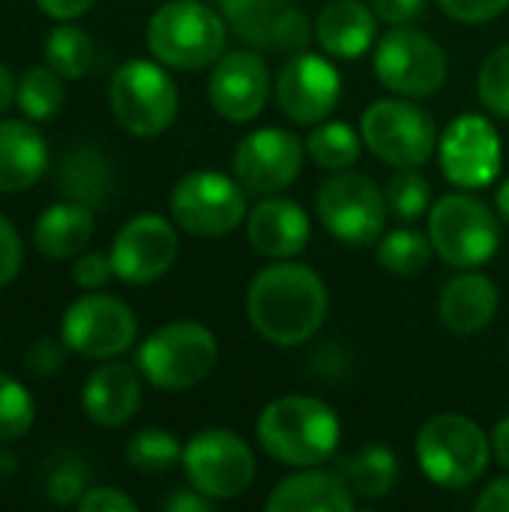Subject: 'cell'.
Returning a JSON list of instances; mask_svg holds the SVG:
<instances>
[{
	"mask_svg": "<svg viewBox=\"0 0 509 512\" xmlns=\"http://www.w3.org/2000/svg\"><path fill=\"white\" fill-rule=\"evenodd\" d=\"M372 6H375V15L381 21H387V24H408V21H414L423 12L426 0H372Z\"/></svg>",
	"mask_w": 509,
	"mask_h": 512,
	"instance_id": "cell-44",
	"label": "cell"
},
{
	"mask_svg": "<svg viewBox=\"0 0 509 512\" xmlns=\"http://www.w3.org/2000/svg\"><path fill=\"white\" fill-rule=\"evenodd\" d=\"M15 468H18L15 456H9V453H0V477H9V474H15Z\"/></svg>",
	"mask_w": 509,
	"mask_h": 512,
	"instance_id": "cell-51",
	"label": "cell"
},
{
	"mask_svg": "<svg viewBox=\"0 0 509 512\" xmlns=\"http://www.w3.org/2000/svg\"><path fill=\"white\" fill-rule=\"evenodd\" d=\"M339 477L348 483L354 498L378 501L393 492V486L399 480V459L393 450H387L381 444H369L339 462Z\"/></svg>",
	"mask_w": 509,
	"mask_h": 512,
	"instance_id": "cell-27",
	"label": "cell"
},
{
	"mask_svg": "<svg viewBox=\"0 0 509 512\" xmlns=\"http://www.w3.org/2000/svg\"><path fill=\"white\" fill-rule=\"evenodd\" d=\"M21 261H24L21 237H18L15 225L0 213V288H3V285H9V282L18 276Z\"/></svg>",
	"mask_w": 509,
	"mask_h": 512,
	"instance_id": "cell-42",
	"label": "cell"
},
{
	"mask_svg": "<svg viewBox=\"0 0 509 512\" xmlns=\"http://www.w3.org/2000/svg\"><path fill=\"white\" fill-rule=\"evenodd\" d=\"M261 450L288 468H315L327 462L342 438L336 411L312 396H282L258 417Z\"/></svg>",
	"mask_w": 509,
	"mask_h": 512,
	"instance_id": "cell-2",
	"label": "cell"
},
{
	"mask_svg": "<svg viewBox=\"0 0 509 512\" xmlns=\"http://www.w3.org/2000/svg\"><path fill=\"white\" fill-rule=\"evenodd\" d=\"M15 99H18V108L30 120H36V123L51 120V117H57V111L63 108V99H66L63 75H57L51 66H33L18 78Z\"/></svg>",
	"mask_w": 509,
	"mask_h": 512,
	"instance_id": "cell-31",
	"label": "cell"
},
{
	"mask_svg": "<svg viewBox=\"0 0 509 512\" xmlns=\"http://www.w3.org/2000/svg\"><path fill=\"white\" fill-rule=\"evenodd\" d=\"M363 144L393 168H420L432 159L438 126L411 99H378L360 120Z\"/></svg>",
	"mask_w": 509,
	"mask_h": 512,
	"instance_id": "cell-9",
	"label": "cell"
},
{
	"mask_svg": "<svg viewBox=\"0 0 509 512\" xmlns=\"http://www.w3.org/2000/svg\"><path fill=\"white\" fill-rule=\"evenodd\" d=\"M228 30L225 18L201 0H168L147 24L150 54L171 69L192 72L219 60Z\"/></svg>",
	"mask_w": 509,
	"mask_h": 512,
	"instance_id": "cell-3",
	"label": "cell"
},
{
	"mask_svg": "<svg viewBox=\"0 0 509 512\" xmlns=\"http://www.w3.org/2000/svg\"><path fill=\"white\" fill-rule=\"evenodd\" d=\"M312 39V27H309V18L300 12V9H285L273 27V36H270V48L273 51H285V54H297V51H306Z\"/></svg>",
	"mask_w": 509,
	"mask_h": 512,
	"instance_id": "cell-37",
	"label": "cell"
},
{
	"mask_svg": "<svg viewBox=\"0 0 509 512\" xmlns=\"http://www.w3.org/2000/svg\"><path fill=\"white\" fill-rule=\"evenodd\" d=\"M303 144L294 132L264 126L249 132L234 153V177L252 195H273L288 189L303 168Z\"/></svg>",
	"mask_w": 509,
	"mask_h": 512,
	"instance_id": "cell-16",
	"label": "cell"
},
{
	"mask_svg": "<svg viewBox=\"0 0 509 512\" xmlns=\"http://www.w3.org/2000/svg\"><path fill=\"white\" fill-rule=\"evenodd\" d=\"M477 93H480V102L492 114L509 120V42L498 45L483 60L480 75H477Z\"/></svg>",
	"mask_w": 509,
	"mask_h": 512,
	"instance_id": "cell-36",
	"label": "cell"
},
{
	"mask_svg": "<svg viewBox=\"0 0 509 512\" xmlns=\"http://www.w3.org/2000/svg\"><path fill=\"white\" fill-rule=\"evenodd\" d=\"M165 510L168 512H210L213 510V498L201 495L198 489L192 492H177L165 501Z\"/></svg>",
	"mask_w": 509,
	"mask_h": 512,
	"instance_id": "cell-47",
	"label": "cell"
},
{
	"mask_svg": "<svg viewBox=\"0 0 509 512\" xmlns=\"http://www.w3.org/2000/svg\"><path fill=\"white\" fill-rule=\"evenodd\" d=\"M318 219L330 237L348 246H372L384 234V189L360 171H336L318 186Z\"/></svg>",
	"mask_w": 509,
	"mask_h": 512,
	"instance_id": "cell-8",
	"label": "cell"
},
{
	"mask_svg": "<svg viewBox=\"0 0 509 512\" xmlns=\"http://www.w3.org/2000/svg\"><path fill=\"white\" fill-rule=\"evenodd\" d=\"M225 24L255 48H270L273 27L288 9L285 0H219Z\"/></svg>",
	"mask_w": 509,
	"mask_h": 512,
	"instance_id": "cell-28",
	"label": "cell"
},
{
	"mask_svg": "<svg viewBox=\"0 0 509 512\" xmlns=\"http://www.w3.org/2000/svg\"><path fill=\"white\" fill-rule=\"evenodd\" d=\"M441 171L459 189H483L501 177L504 147L498 129L480 114L456 117L438 144Z\"/></svg>",
	"mask_w": 509,
	"mask_h": 512,
	"instance_id": "cell-14",
	"label": "cell"
},
{
	"mask_svg": "<svg viewBox=\"0 0 509 512\" xmlns=\"http://www.w3.org/2000/svg\"><path fill=\"white\" fill-rule=\"evenodd\" d=\"M45 60L63 78H81L93 63V42L81 27L60 24L45 39Z\"/></svg>",
	"mask_w": 509,
	"mask_h": 512,
	"instance_id": "cell-32",
	"label": "cell"
},
{
	"mask_svg": "<svg viewBox=\"0 0 509 512\" xmlns=\"http://www.w3.org/2000/svg\"><path fill=\"white\" fill-rule=\"evenodd\" d=\"M63 363H66V342L63 339L57 342L51 336L30 342V348L24 354V369L33 378H51L63 369Z\"/></svg>",
	"mask_w": 509,
	"mask_h": 512,
	"instance_id": "cell-38",
	"label": "cell"
},
{
	"mask_svg": "<svg viewBox=\"0 0 509 512\" xmlns=\"http://www.w3.org/2000/svg\"><path fill=\"white\" fill-rule=\"evenodd\" d=\"M108 102L114 120L138 138L162 135L177 120L180 108L177 84L162 66L150 60L123 63L111 78Z\"/></svg>",
	"mask_w": 509,
	"mask_h": 512,
	"instance_id": "cell-7",
	"label": "cell"
},
{
	"mask_svg": "<svg viewBox=\"0 0 509 512\" xmlns=\"http://www.w3.org/2000/svg\"><path fill=\"white\" fill-rule=\"evenodd\" d=\"M429 240L450 267L474 270L498 252L501 225L486 201L453 192L432 207Z\"/></svg>",
	"mask_w": 509,
	"mask_h": 512,
	"instance_id": "cell-6",
	"label": "cell"
},
{
	"mask_svg": "<svg viewBox=\"0 0 509 512\" xmlns=\"http://www.w3.org/2000/svg\"><path fill=\"white\" fill-rule=\"evenodd\" d=\"M96 0H36V6L54 21H72L93 9Z\"/></svg>",
	"mask_w": 509,
	"mask_h": 512,
	"instance_id": "cell-45",
	"label": "cell"
},
{
	"mask_svg": "<svg viewBox=\"0 0 509 512\" xmlns=\"http://www.w3.org/2000/svg\"><path fill=\"white\" fill-rule=\"evenodd\" d=\"M219 360L216 336L198 321H171L138 348V369L156 390H189L201 384Z\"/></svg>",
	"mask_w": 509,
	"mask_h": 512,
	"instance_id": "cell-5",
	"label": "cell"
},
{
	"mask_svg": "<svg viewBox=\"0 0 509 512\" xmlns=\"http://www.w3.org/2000/svg\"><path fill=\"white\" fill-rule=\"evenodd\" d=\"M126 459L141 474H165L177 462H183V447L165 429H141L129 438Z\"/></svg>",
	"mask_w": 509,
	"mask_h": 512,
	"instance_id": "cell-33",
	"label": "cell"
},
{
	"mask_svg": "<svg viewBox=\"0 0 509 512\" xmlns=\"http://www.w3.org/2000/svg\"><path fill=\"white\" fill-rule=\"evenodd\" d=\"M375 75L405 99H429L447 81V54L432 36L396 24L375 48Z\"/></svg>",
	"mask_w": 509,
	"mask_h": 512,
	"instance_id": "cell-10",
	"label": "cell"
},
{
	"mask_svg": "<svg viewBox=\"0 0 509 512\" xmlns=\"http://www.w3.org/2000/svg\"><path fill=\"white\" fill-rule=\"evenodd\" d=\"M111 276H114L111 255H102V252H81L75 267H72V282L84 291L102 288Z\"/></svg>",
	"mask_w": 509,
	"mask_h": 512,
	"instance_id": "cell-41",
	"label": "cell"
},
{
	"mask_svg": "<svg viewBox=\"0 0 509 512\" xmlns=\"http://www.w3.org/2000/svg\"><path fill=\"white\" fill-rule=\"evenodd\" d=\"M138 333L135 312L111 294L78 297L60 324V336L69 351L87 360H111L123 354Z\"/></svg>",
	"mask_w": 509,
	"mask_h": 512,
	"instance_id": "cell-13",
	"label": "cell"
},
{
	"mask_svg": "<svg viewBox=\"0 0 509 512\" xmlns=\"http://www.w3.org/2000/svg\"><path fill=\"white\" fill-rule=\"evenodd\" d=\"M78 510L81 512H114V510H135V501L129 495H123L120 489H111V486H96V489H87L78 501Z\"/></svg>",
	"mask_w": 509,
	"mask_h": 512,
	"instance_id": "cell-43",
	"label": "cell"
},
{
	"mask_svg": "<svg viewBox=\"0 0 509 512\" xmlns=\"http://www.w3.org/2000/svg\"><path fill=\"white\" fill-rule=\"evenodd\" d=\"M87 492V471L81 462H60L48 477V498L54 504H78Z\"/></svg>",
	"mask_w": 509,
	"mask_h": 512,
	"instance_id": "cell-39",
	"label": "cell"
},
{
	"mask_svg": "<svg viewBox=\"0 0 509 512\" xmlns=\"http://www.w3.org/2000/svg\"><path fill=\"white\" fill-rule=\"evenodd\" d=\"M378 33V21L360 0H333L315 21V36L330 57L357 60L363 57Z\"/></svg>",
	"mask_w": 509,
	"mask_h": 512,
	"instance_id": "cell-23",
	"label": "cell"
},
{
	"mask_svg": "<svg viewBox=\"0 0 509 512\" xmlns=\"http://www.w3.org/2000/svg\"><path fill=\"white\" fill-rule=\"evenodd\" d=\"M495 201H498V213H501V219L509 225V180L501 183V189H498V198H495Z\"/></svg>",
	"mask_w": 509,
	"mask_h": 512,
	"instance_id": "cell-50",
	"label": "cell"
},
{
	"mask_svg": "<svg viewBox=\"0 0 509 512\" xmlns=\"http://www.w3.org/2000/svg\"><path fill=\"white\" fill-rule=\"evenodd\" d=\"M387 210H393L402 222H417L432 201V186L417 168H399V174L390 177L387 189Z\"/></svg>",
	"mask_w": 509,
	"mask_h": 512,
	"instance_id": "cell-34",
	"label": "cell"
},
{
	"mask_svg": "<svg viewBox=\"0 0 509 512\" xmlns=\"http://www.w3.org/2000/svg\"><path fill=\"white\" fill-rule=\"evenodd\" d=\"M183 471L201 495L231 501L249 492L255 480V456L240 435L228 429H204L183 447Z\"/></svg>",
	"mask_w": 509,
	"mask_h": 512,
	"instance_id": "cell-12",
	"label": "cell"
},
{
	"mask_svg": "<svg viewBox=\"0 0 509 512\" xmlns=\"http://www.w3.org/2000/svg\"><path fill=\"white\" fill-rule=\"evenodd\" d=\"M363 150V138L357 135V129H351L342 120L333 123H318L309 138H306V153L318 168L327 171H345L360 159Z\"/></svg>",
	"mask_w": 509,
	"mask_h": 512,
	"instance_id": "cell-29",
	"label": "cell"
},
{
	"mask_svg": "<svg viewBox=\"0 0 509 512\" xmlns=\"http://www.w3.org/2000/svg\"><path fill=\"white\" fill-rule=\"evenodd\" d=\"M210 105L231 123L255 120L270 96V69L258 51H231L216 60L210 84Z\"/></svg>",
	"mask_w": 509,
	"mask_h": 512,
	"instance_id": "cell-18",
	"label": "cell"
},
{
	"mask_svg": "<svg viewBox=\"0 0 509 512\" xmlns=\"http://www.w3.org/2000/svg\"><path fill=\"white\" fill-rule=\"evenodd\" d=\"M48 168V144L39 129L24 120L0 123V192L30 189Z\"/></svg>",
	"mask_w": 509,
	"mask_h": 512,
	"instance_id": "cell-24",
	"label": "cell"
},
{
	"mask_svg": "<svg viewBox=\"0 0 509 512\" xmlns=\"http://www.w3.org/2000/svg\"><path fill=\"white\" fill-rule=\"evenodd\" d=\"M174 222L195 237H225L246 216V189L219 171H189L171 189Z\"/></svg>",
	"mask_w": 509,
	"mask_h": 512,
	"instance_id": "cell-11",
	"label": "cell"
},
{
	"mask_svg": "<svg viewBox=\"0 0 509 512\" xmlns=\"http://www.w3.org/2000/svg\"><path fill=\"white\" fill-rule=\"evenodd\" d=\"M84 414L105 429L126 426L141 408V378L126 363H105L90 372L81 390Z\"/></svg>",
	"mask_w": 509,
	"mask_h": 512,
	"instance_id": "cell-20",
	"label": "cell"
},
{
	"mask_svg": "<svg viewBox=\"0 0 509 512\" xmlns=\"http://www.w3.org/2000/svg\"><path fill=\"white\" fill-rule=\"evenodd\" d=\"M438 6L462 24H483L498 18L509 6V0H438Z\"/></svg>",
	"mask_w": 509,
	"mask_h": 512,
	"instance_id": "cell-40",
	"label": "cell"
},
{
	"mask_svg": "<svg viewBox=\"0 0 509 512\" xmlns=\"http://www.w3.org/2000/svg\"><path fill=\"white\" fill-rule=\"evenodd\" d=\"M498 312V288L483 273H459L447 282L438 315L444 327L456 336H477L492 324Z\"/></svg>",
	"mask_w": 509,
	"mask_h": 512,
	"instance_id": "cell-22",
	"label": "cell"
},
{
	"mask_svg": "<svg viewBox=\"0 0 509 512\" xmlns=\"http://www.w3.org/2000/svg\"><path fill=\"white\" fill-rule=\"evenodd\" d=\"M249 321L261 339L276 348L309 342L327 321V285L306 264L279 261L261 270L246 297Z\"/></svg>",
	"mask_w": 509,
	"mask_h": 512,
	"instance_id": "cell-1",
	"label": "cell"
},
{
	"mask_svg": "<svg viewBox=\"0 0 509 512\" xmlns=\"http://www.w3.org/2000/svg\"><path fill=\"white\" fill-rule=\"evenodd\" d=\"M36 417L33 399L21 381L0 372V444L15 441L30 432Z\"/></svg>",
	"mask_w": 509,
	"mask_h": 512,
	"instance_id": "cell-35",
	"label": "cell"
},
{
	"mask_svg": "<svg viewBox=\"0 0 509 512\" xmlns=\"http://www.w3.org/2000/svg\"><path fill=\"white\" fill-rule=\"evenodd\" d=\"M93 213L81 201L51 204L33 225V243L45 258H75L90 246Z\"/></svg>",
	"mask_w": 509,
	"mask_h": 512,
	"instance_id": "cell-25",
	"label": "cell"
},
{
	"mask_svg": "<svg viewBox=\"0 0 509 512\" xmlns=\"http://www.w3.org/2000/svg\"><path fill=\"white\" fill-rule=\"evenodd\" d=\"M417 465L441 489H468L489 468L492 438L465 414H435L417 432Z\"/></svg>",
	"mask_w": 509,
	"mask_h": 512,
	"instance_id": "cell-4",
	"label": "cell"
},
{
	"mask_svg": "<svg viewBox=\"0 0 509 512\" xmlns=\"http://www.w3.org/2000/svg\"><path fill=\"white\" fill-rule=\"evenodd\" d=\"M276 99L291 123L318 126L333 114L342 99V75L327 57L297 51L279 69Z\"/></svg>",
	"mask_w": 509,
	"mask_h": 512,
	"instance_id": "cell-15",
	"label": "cell"
},
{
	"mask_svg": "<svg viewBox=\"0 0 509 512\" xmlns=\"http://www.w3.org/2000/svg\"><path fill=\"white\" fill-rule=\"evenodd\" d=\"M492 453H495V459L509 471V417H504L495 426V432H492Z\"/></svg>",
	"mask_w": 509,
	"mask_h": 512,
	"instance_id": "cell-48",
	"label": "cell"
},
{
	"mask_svg": "<svg viewBox=\"0 0 509 512\" xmlns=\"http://www.w3.org/2000/svg\"><path fill=\"white\" fill-rule=\"evenodd\" d=\"M264 507L270 512H351L357 498L339 474L300 468L276 483Z\"/></svg>",
	"mask_w": 509,
	"mask_h": 512,
	"instance_id": "cell-21",
	"label": "cell"
},
{
	"mask_svg": "<svg viewBox=\"0 0 509 512\" xmlns=\"http://www.w3.org/2000/svg\"><path fill=\"white\" fill-rule=\"evenodd\" d=\"M15 87H18V84H15V78H12V75H9V69L0 63V114L12 105V99H15Z\"/></svg>",
	"mask_w": 509,
	"mask_h": 512,
	"instance_id": "cell-49",
	"label": "cell"
},
{
	"mask_svg": "<svg viewBox=\"0 0 509 512\" xmlns=\"http://www.w3.org/2000/svg\"><path fill=\"white\" fill-rule=\"evenodd\" d=\"M177 249V231L168 219L156 213L135 216L117 231L111 243L114 276L126 285H150L174 267Z\"/></svg>",
	"mask_w": 509,
	"mask_h": 512,
	"instance_id": "cell-17",
	"label": "cell"
},
{
	"mask_svg": "<svg viewBox=\"0 0 509 512\" xmlns=\"http://www.w3.org/2000/svg\"><path fill=\"white\" fill-rule=\"evenodd\" d=\"M54 186L69 201H81V204L93 207V204H102L105 195L111 192V168L96 147L81 144V147H72L57 162Z\"/></svg>",
	"mask_w": 509,
	"mask_h": 512,
	"instance_id": "cell-26",
	"label": "cell"
},
{
	"mask_svg": "<svg viewBox=\"0 0 509 512\" xmlns=\"http://www.w3.org/2000/svg\"><path fill=\"white\" fill-rule=\"evenodd\" d=\"M477 512H509V477L495 480L489 489L480 492V498L474 501Z\"/></svg>",
	"mask_w": 509,
	"mask_h": 512,
	"instance_id": "cell-46",
	"label": "cell"
},
{
	"mask_svg": "<svg viewBox=\"0 0 509 512\" xmlns=\"http://www.w3.org/2000/svg\"><path fill=\"white\" fill-rule=\"evenodd\" d=\"M246 234H249V243L255 246L258 255L288 261L306 249L312 225H309L306 210L297 201L267 198L249 213Z\"/></svg>",
	"mask_w": 509,
	"mask_h": 512,
	"instance_id": "cell-19",
	"label": "cell"
},
{
	"mask_svg": "<svg viewBox=\"0 0 509 512\" xmlns=\"http://www.w3.org/2000/svg\"><path fill=\"white\" fill-rule=\"evenodd\" d=\"M432 252H435V246H432L429 237H423L414 228H396V231H390L387 237L378 240L375 255H378V264L387 273L402 276V279H414L429 267Z\"/></svg>",
	"mask_w": 509,
	"mask_h": 512,
	"instance_id": "cell-30",
	"label": "cell"
}]
</instances>
